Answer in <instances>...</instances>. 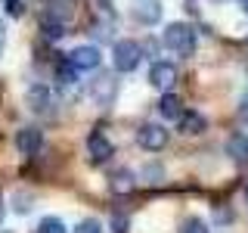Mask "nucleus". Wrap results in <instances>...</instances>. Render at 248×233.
<instances>
[{
    "label": "nucleus",
    "mask_w": 248,
    "mask_h": 233,
    "mask_svg": "<svg viewBox=\"0 0 248 233\" xmlns=\"http://www.w3.org/2000/svg\"><path fill=\"white\" fill-rule=\"evenodd\" d=\"M227 155L236 165H248V134H232L227 140Z\"/></svg>",
    "instance_id": "nucleus-13"
},
{
    "label": "nucleus",
    "mask_w": 248,
    "mask_h": 233,
    "mask_svg": "<svg viewBox=\"0 0 248 233\" xmlns=\"http://www.w3.org/2000/svg\"><path fill=\"white\" fill-rule=\"evenodd\" d=\"M78 75H81V72L72 66V59H68V56L56 62V84H59V87H75Z\"/></svg>",
    "instance_id": "nucleus-14"
},
{
    "label": "nucleus",
    "mask_w": 248,
    "mask_h": 233,
    "mask_svg": "<svg viewBox=\"0 0 248 233\" xmlns=\"http://www.w3.org/2000/svg\"><path fill=\"white\" fill-rule=\"evenodd\" d=\"M0 53H3V31H0Z\"/></svg>",
    "instance_id": "nucleus-29"
},
{
    "label": "nucleus",
    "mask_w": 248,
    "mask_h": 233,
    "mask_svg": "<svg viewBox=\"0 0 248 233\" xmlns=\"http://www.w3.org/2000/svg\"><path fill=\"white\" fill-rule=\"evenodd\" d=\"M31 202H34V199H31L28 193H16V196H13V208H16V212H19V215H28L31 208H34V205H31Z\"/></svg>",
    "instance_id": "nucleus-20"
},
{
    "label": "nucleus",
    "mask_w": 248,
    "mask_h": 233,
    "mask_svg": "<svg viewBox=\"0 0 248 233\" xmlns=\"http://www.w3.org/2000/svg\"><path fill=\"white\" fill-rule=\"evenodd\" d=\"M90 100H93L99 109H108L115 100H118V78H115L112 72L96 75V78L90 81Z\"/></svg>",
    "instance_id": "nucleus-3"
},
{
    "label": "nucleus",
    "mask_w": 248,
    "mask_h": 233,
    "mask_svg": "<svg viewBox=\"0 0 248 233\" xmlns=\"http://www.w3.org/2000/svg\"><path fill=\"white\" fill-rule=\"evenodd\" d=\"M37 233H68V230L56 215H50V217H44V221L37 224Z\"/></svg>",
    "instance_id": "nucleus-19"
},
{
    "label": "nucleus",
    "mask_w": 248,
    "mask_h": 233,
    "mask_svg": "<svg viewBox=\"0 0 248 233\" xmlns=\"http://www.w3.org/2000/svg\"><path fill=\"white\" fill-rule=\"evenodd\" d=\"M41 31H44L46 41H59V37H65V22H59L56 16L46 13L44 19H41Z\"/></svg>",
    "instance_id": "nucleus-15"
},
{
    "label": "nucleus",
    "mask_w": 248,
    "mask_h": 233,
    "mask_svg": "<svg viewBox=\"0 0 248 233\" xmlns=\"http://www.w3.org/2000/svg\"><path fill=\"white\" fill-rule=\"evenodd\" d=\"M134 186H137V174L134 171H118V174H112V181H108V190L115 193V196H130L134 193Z\"/></svg>",
    "instance_id": "nucleus-12"
},
{
    "label": "nucleus",
    "mask_w": 248,
    "mask_h": 233,
    "mask_svg": "<svg viewBox=\"0 0 248 233\" xmlns=\"http://www.w3.org/2000/svg\"><path fill=\"white\" fill-rule=\"evenodd\" d=\"M165 47L174 50L177 56H192L196 53V28L186 22H170L165 28Z\"/></svg>",
    "instance_id": "nucleus-1"
},
{
    "label": "nucleus",
    "mask_w": 248,
    "mask_h": 233,
    "mask_svg": "<svg viewBox=\"0 0 248 233\" xmlns=\"http://www.w3.org/2000/svg\"><path fill=\"white\" fill-rule=\"evenodd\" d=\"M0 31H3V28H0Z\"/></svg>",
    "instance_id": "nucleus-30"
},
{
    "label": "nucleus",
    "mask_w": 248,
    "mask_h": 233,
    "mask_svg": "<svg viewBox=\"0 0 248 233\" xmlns=\"http://www.w3.org/2000/svg\"><path fill=\"white\" fill-rule=\"evenodd\" d=\"M93 37H96V41H112L115 37V22H93Z\"/></svg>",
    "instance_id": "nucleus-18"
},
{
    "label": "nucleus",
    "mask_w": 248,
    "mask_h": 233,
    "mask_svg": "<svg viewBox=\"0 0 248 233\" xmlns=\"http://www.w3.org/2000/svg\"><path fill=\"white\" fill-rule=\"evenodd\" d=\"M146 177H161V168H155V165H149V168H146Z\"/></svg>",
    "instance_id": "nucleus-26"
},
{
    "label": "nucleus",
    "mask_w": 248,
    "mask_h": 233,
    "mask_svg": "<svg viewBox=\"0 0 248 233\" xmlns=\"http://www.w3.org/2000/svg\"><path fill=\"white\" fill-rule=\"evenodd\" d=\"M46 13L56 16L59 22H72V16H75V0H50Z\"/></svg>",
    "instance_id": "nucleus-16"
},
{
    "label": "nucleus",
    "mask_w": 248,
    "mask_h": 233,
    "mask_svg": "<svg viewBox=\"0 0 248 233\" xmlns=\"http://www.w3.org/2000/svg\"><path fill=\"white\" fill-rule=\"evenodd\" d=\"M41 146H44V131L41 128H34V124L19 128V134H16V150L22 155H34Z\"/></svg>",
    "instance_id": "nucleus-9"
},
{
    "label": "nucleus",
    "mask_w": 248,
    "mask_h": 233,
    "mask_svg": "<svg viewBox=\"0 0 248 233\" xmlns=\"http://www.w3.org/2000/svg\"><path fill=\"white\" fill-rule=\"evenodd\" d=\"M177 124H180V134H186V137H196V134H202V131L208 128L205 115H202V112H192V109H186V112H180V118H177Z\"/></svg>",
    "instance_id": "nucleus-11"
},
{
    "label": "nucleus",
    "mask_w": 248,
    "mask_h": 233,
    "mask_svg": "<svg viewBox=\"0 0 248 233\" xmlns=\"http://www.w3.org/2000/svg\"><path fill=\"white\" fill-rule=\"evenodd\" d=\"M127 227H130V221L124 215H115L112 217V233H127Z\"/></svg>",
    "instance_id": "nucleus-23"
},
{
    "label": "nucleus",
    "mask_w": 248,
    "mask_h": 233,
    "mask_svg": "<svg viewBox=\"0 0 248 233\" xmlns=\"http://www.w3.org/2000/svg\"><path fill=\"white\" fill-rule=\"evenodd\" d=\"M161 13H165L161 0H134L130 3V16H134L140 25H155L161 19Z\"/></svg>",
    "instance_id": "nucleus-6"
},
{
    "label": "nucleus",
    "mask_w": 248,
    "mask_h": 233,
    "mask_svg": "<svg viewBox=\"0 0 248 233\" xmlns=\"http://www.w3.org/2000/svg\"><path fill=\"white\" fill-rule=\"evenodd\" d=\"M239 121L248 124V93H245L242 100H239Z\"/></svg>",
    "instance_id": "nucleus-25"
},
{
    "label": "nucleus",
    "mask_w": 248,
    "mask_h": 233,
    "mask_svg": "<svg viewBox=\"0 0 248 233\" xmlns=\"http://www.w3.org/2000/svg\"><path fill=\"white\" fill-rule=\"evenodd\" d=\"M143 59H146L143 44H137V41H118V44H115V50H112V66H115V72H124V75L137 72Z\"/></svg>",
    "instance_id": "nucleus-2"
},
{
    "label": "nucleus",
    "mask_w": 248,
    "mask_h": 233,
    "mask_svg": "<svg viewBox=\"0 0 248 233\" xmlns=\"http://www.w3.org/2000/svg\"><path fill=\"white\" fill-rule=\"evenodd\" d=\"M87 152H90V162L103 165V162H108L115 155V146H112V140H108L103 131H93V134L87 137Z\"/></svg>",
    "instance_id": "nucleus-7"
},
{
    "label": "nucleus",
    "mask_w": 248,
    "mask_h": 233,
    "mask_svg": "<svg viewBox=\"0 0 248 233\" xmlns=\"http://www.w3.org/2000/svg\"><path fill=\"white\" fill-rule=\"evenodd\" d=\"M149 84H152L155 90L168 93V90L177 84V66H174V62H152V68H149Z\"/></svg>",
    "instance_id": "nucleus-4"
},
{
    "label": "nucleus",
    "mask_w": 248,
    "mask_h": 233,
    "mask_svg": "<svg viewBox=\"0 0 248 233\" xmlns=\"http://www.w3.org/2000/svg\"><path fill=\"white\" fill-rule=\"evenodd\" d=\"M3 208H6V205H3V196H0V221H3Z\"/></svg>",
    "instance_id": "nucleus-28"
},
{
    "label": "nucleus",
    "mask_w": 248,
    "mask_h": 233,
    "mask_svg": "<svg viewBox=\"0 0 248 233\" xmlns=\"http://www.w3.org/2000/svg\"><path fill=\"white\" fill-rule=\"evenodd\" d=\"M137 140H140V146H143L146 152H161L168 146V131L161 128V124H143Z\"/></svg>",
    "instance_id": "nucleus-5"
},
{
    "label": "nucleus",
    "mask_w": 248,
    "mask_h": 233,
    "mask_svg": "<svg viewBox=\"0 0 248 233\" xmlns=\"http://www.w3.org/2000/svg\"><path fill=\"white\" fill-rule=\"evenodd\" d=\"M3 6L10 16H22V0H3Z\"/></svg>",
    "instance_id": "nucleus-24"
},
{
    "label": "nucleus",
    "mask_w": 248,
    "mask_h": 233,
    "mask_svg": "<svg viewBox=\"0 0 248 233\" xmlns=\"http://www.w3.org/2000/svg\"><path fill=\"white\" fill-rule=\"evenodd\" d=\"M158 112L165 115V118H180V112H183V109H180V97H174V93L168 90L165 97L158 100Z\"/></svg>",
    "instance_id": "nucleus-17"
},
{
    "label": "nucleus",
    "mask_w": 248,
    "mask_h": 233,
    "mask_svg": "<svg viewBox=\"0 0 248 233\" xmlns=\"http://www.w3.org/2000/svg\"><path fill=\"white\" fill-rule=\"evenodd\" d=\"M25 103L34 115H50V106H53L50 87H46V84H31L28 93H25Z\"/></svg>",
    "instance_id": "nucleus-10"
},
{
    "label": "nucleus",
    "mask_w": 248,
    "mask_h": 233,
    "mask_svg": "<svg viewBox=\"0 0 248 233\" xmlns=\"http://www.w3.org/2000/svg\"><path fill=\"white\" fill-rule=\"evenodd\" d=\"M75 233H103V224H99L96 217H84V221L75 227Z\"/></svg>",
    "instance_id": "nucleus-22"
},
{
    "label": "nucleus",
    "mask_w": 248,
    "mask_h": 233,
    "mask_svg": "<svg viewBox=\"0 0 248 233\" xmlns=\"http://www.w3.org/2000/svg\"><path fill=\"white\" fill-rule=\"evenodd\" d=\"M180 233H208V224L202 217H189V221H183Z\"/></svg>",
    "instance_id": "nucleus-21"
},
{
    "label": "nucleus",
    "mask_w": 248,
    "mask_h": 233,
    "mask_svg": "<svg viewBox=\"0 0 248 233\" xmlns=\"http://www.w3.org/2000/svg\"><path fill=\"white\" fill-rule=\"evenodd\" d=\"M68 59H72V66L78 72H93V68H99V50L93 44H84V47H75L72 53H68Z\"/></svg>",
    "instance_id": "nucleus-8"
},
{
    "label": "nucleus",
    "mask_w": 248,
    "mask_h": 233,
    "mask_svg": "<svg viewBox=\"0 0 248 233\" xmlns=\"http://www.w3.org/2000/svg\"><path fill=\"white\" fill-rule=\"evenodd\" d=\"M239 6H242V13H248V0H239Z\"/></svg>",
    "instance_id": "nucleus-27"
}]
</instances>
